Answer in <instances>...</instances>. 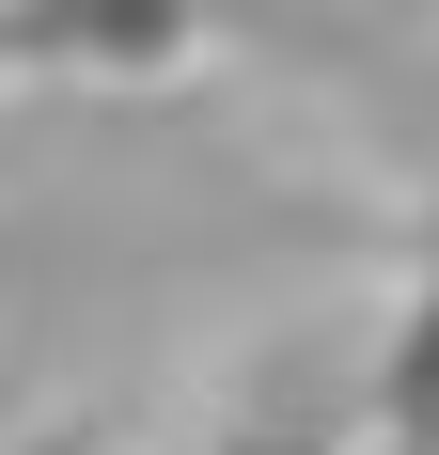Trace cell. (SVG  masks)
I'll return each mask as SVG.
<instances>
[{
    "label": "cell",
    "instance_id": "obj_1",
    "mask_svg": "<svg viewBox=\"0 0 439 455\" xmlns=\"http://www.w3.org/2000/svg\"><path fill=\"white\" fill-rule=\"evenodd\" d=\"M188 32H204V0H0V63H126V79H157V63H188Z\"/></svg>",
    "mask_w": 439,
    "mask_h": 455
},
{
    "label": "cell",
    "instance_id": "obj_2",
    "mask_svg": "<svg viewBox=\"0 0 439 455\" xmlns=\"http://www.w3.org/2000/svg\"><path fill=\"white\" fill-rule=\"evenodd\" d=\"M0 455H94V440H79V424H47V440H0Z\"/></svg>",
    "mask_w": 439,
    "mask_h": 455
},
{
    "label": "cell",
    "instance_id": "obj_3",
    "mask_svg": "<svg viewBox=\"0 0 439 455\" xmlns=\"http://www.w3.org/2000/svg\"><path fill=\"white\" fill-rule=\"evenodd\" d=\"M251 455H330V440H251Z\"/></svg>",
    "mask_w": 439,
    "mask_h": 455
}]
</instances>
